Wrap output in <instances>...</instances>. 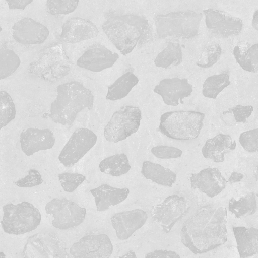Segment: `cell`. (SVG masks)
<instances>
[{
  "label": "cell",
  "instance_id": "cell-1",
  "mask_svg": "<svg viewBox=\"0 0 258 258\" xmlns=\"http://www.w3.org/2000/svg\"><path fill=\"white\" fill-rule=\"evenodd\" d=\"M227 223L226 208H204L184 223L181 241L195 254L206 253L227 241Z\"/></svg>",
  "mask_w": 258,
  "mask_h": 258
},
{
  "label": "cell",
  "instance_id": "cell-2",
  "mask_svg": "<svg viewBox=\"0 0 258 258\" xmlns=\"http://www.w3.org/2000/svg\"><path fill=\"white\" fill-rule=\"evenodd\" d=\"M56 99L51 104L49 117L56 123L71 125L77 114L85 108L91 109L94 96L82 84L72 81L57 87Z\"/></svg>",
  "mask_w": 258,
  "mask_h": 258
},
{
  "label": "cell",
  "instance_id": "cell-3",
  "mask_svg": "<svg viewBox=\"0 0 258 258\" xmlns=\"http://www.w3.org/2000/svg\"><path fill=\"white\" fill-rule=\"evenodd\" d=\"M149 27L145 18L133 14L110 17L102 25L108 38L123 55L131 53L145 38Z\"/></svg>",
  "mask_w": 258,
  "mask_h": 258
},
{
  "label": "cell",
  "instance_id": "cell-4",
  "mask_svg": "<svg viewBox=\"0 0 258 258\" xmlns=\"http://www.w3.org/2000/svg\"><path fill=\"white\" fill-rule=\"evenodd\" d=\"M204 113L194 111H175L161 115L159 130L167 137L187 140L198 137L203 126Z\"/></svg>",
  "mask_w": 258,
  "mask_h": 258
},
{
  "label": "cell",
  "instance_id": "cell-5",
  "mask_svg": "<svg viewBox=\"0 0 258 258\" xmlns=\"http://www.w3.org/2000/svg\"><path fill=\"white\" fill-rule=\"evenodd\" d=\"M201 13L192 11L171 12L155 17L156 31L159 38L190 39L199 32Z\"/></svg>",
  "mask_w": 258,
  "mask_h": 258
},
{
  "label": "cell",
  "instance_id": "cell-6",
  "mask_svg": "<svg viewBox=\"0 0 258 258\" xmlns=\"http://www.w3.org/2000/svg\"><path fill=\"white\" fill-rule=\"evenodd\" d=\"M2 228L8 234H23L36 229L39 225L41 216L39 210L27 202L3 206Z\"/></svg>",
  "mask_w": 258,
  "mask_h": 258
},
{
  "label": "cell",
  "instance_id": "cell-7",
  "mask_svg": "<svg viewBox=\"0 0 258 258\" xmlns=\"http://www.w3.org/2000/svg\"><path fill=\"white\" fill-rule=\"evenodd\" d=\"M141 119L142 112L138 107L121 106L113 113L104 127L103 134L105 139L115 143L126 139L137 132Z\"/></svg>",
  "mask_w": 258,
  "mask_h": 258
},
{
  "label": "cell",
  "instance_id": "cell-8",
  "mask_svg": "<svg viewBox=\"0 0 258 258\" xmlns=\"http://www.w3.org/2000/svg\"><path fill=\"white\" fill-rule=\"evenodd\" d=\"M45 210L47 214L52 215V226L61 230L79 225L86 215L85 208L66 198L52 199L46 204Z\"/></svg>",
  "mask_w": 258,
  "mask_h": 258
},
{
  "label": "cell",
  "instance_id": "cell-9",
  "mask_svg": "<svg viewBox=\"0 0 258 258\" xmlns=\"http://www.w3.org/2000/svg\"><path fill=\"white\" fill-rule=\"evenodd\" d=\"M97 137L91 130L80 127L76 130L61 150L58 160L66 167L77 163L96 144Z\"/></svg>",
  "mask_w": 258,
  "mask_h": 258
},
{
  "label": "cell",
  "instance_id": "cell-10",
  "mask_svg": "<svg viewBox=\"0 0 258 258\" xmlns=\"http://www.w3.org/2000/svg\"><path fill=\"white\" fill-rule=\"evenodd\" d=\"M188 209L183 197L173 195L167 197L161 204L152 206L150 212L153 220L168 233Z\"/></svg>",
  "mask_w": 258,
  "mask_h": 258
},
{
  "label": "cell",
  "instance_id": "cell-11",
  "mask_svg": "<svg viewBox=\"0 0 258 258\" xmlns=\"http://www.w3.org/2000/svg\"><path fill=\"white\" fill-rule=\"evenodd\" d=\"M112 252L111 241L105 234L85 236L70 249L73 258H109Z\"/></svg>",
  "mask_w": 258,
  "mask_h": 258
},
{
  "label": "cell",
  "instance_id": "cell-12",
  "mask_svg": "<svg viewBox=\"0 0 258 258\" xmlns=\"http://www.w3.org/2000/svg\"><path fill=\"white\" fill-rule=\"evenodd\" d=\"M209 31L218 37L227 38L238 35L242 30L241 19L227 12L209 8L203 11Z\"/></svg>",
  "mask_w": 258,
  "mask_h": 258
},
{
  "label": "cell",
  "instance_id": "cell-13",
  "mask_svg": "<svg viewBox=\"0 0 258 258\" xmlns=\"http://www.w3.org/2000/svg\"><path fill=\"white\" fill-rule=\"evenodd\" d=\"M41 65L42 77L50 81L65 77L71 69V63L60 44L52 47L44 55Z\"/></svg>",
  "mask_w": 258,
  "mask_h": 258
},
{
  "label": "cell",
  "instance_id": "cell-14",
  "mask_svg": "<svg viewBox=\"0 0 258 258\" xmlns=\"http://www.w3.org/2000/svg\"><path fill=\"white\" fill-rule=\"evenodd\" d=\"M118 58L117 53L102 44H95L84 52L77 60V64L83 69L98 72L111 67Z\"/></svg>",
  "mask_w": 258,
  "mask_h": 258
},
{
  "label": "cell",
  "instance_id": "cell-15",
  "mask_svg": "<svg viewBox=\"0 0 258 258\" xmlns=\"http://www.w3.org/2000/svg\"><path fill=\"white\" fill-rule=\"evenodd\" d=\"M23 251L24 258H58V244L52 233H37L30 236Z\"/></svg>",
  "mask_w": 258,
  "mask_h": 258
},
{
  "label": "cell",
  "instance_id": "cell-16",
  "mask_svg": "<svg viewBox=\"0 0 258 258\" xmlns=\"http://www.w3.org/2000/svg\"><path fill=\"white\" fill-rule=\"evenodd\" d=\"M12 36L23 44H39L43 43L49 34L48 28L30 18H23L12 27Z\"/></svg>",
  "mask_w": 258,
  "mask_h": 258
},
{
  "label": "cell",
  "instance_id": "cell-17",
  "mask_svg": "<svg viewBox=\"0 0 258 258\" xmlns=\"http://www.w3.org/2000/svg\"><path fill=\"white\" fill-rule=\"evenodd\" d=\"M147 218V214L144 211L137 209L114 214L111 218V222L117 238L123 240L141 228Z\"/></svg>",
  "mask_w": 258,
  "mask_h": 258
},
{
  "label": "cell",
  "instance_id": "cell-18",
  "mask_svg": "<svg viewBox=\"0 0 258 258\" xmlns=\"http://www.w3.org/2000/svg\"><path fill=\"white\" fill-rule=\"evenodd\" d=\"M192 91V86L187 79L177 77L163 79L154 89L164 102L170 106L178 105L179 101L183 103L182 100L190 96Z\"/></svg>",
  "mask_w": 258,
  "mask_h": 258
},
{
  "label": "cell",
  "instance_id": "cell-19",
  "mask_svg": "<svg viewBox=\"0 0 258 258\" xmlns=\"http://www.w3.org/2000/svg\"><path fill=\"white\" fill-rule=\"evenodd\" d=\"M190 181L192 188L199 189L210 198L219 194L227 182L218 168L210 167L192 174Z\"/></svg>",
  "mask_w": 258,
  "mask_h": 258
},
{
  "label": "cell",
  "instance_id": "cell-20",
  "mask_svg": "<svg viewBox=\"0 0 258 258\" xmlns=\"http://www.w3.org/2000/svg\"><path fill=\"white\" fill-rule=\"evenodd\" d=\"M55 141L53 133L48 128H28L23 130L20 137L22 150L28 156L52 148Z\"/></svg>",
  "mask_w": 258,
  "mask_h": 258
},
{
  "label": "cell",
  "instance_id": "cell-21",
  "mask_svg": "<svg viewBox=\"0 0 258 258\" xmlns=\"http://www.w3.org/2000/svg\"><path fill=\"white\" fill-rule=\"evenodd\" d=\"M99 31L89 19L73 17L67 20L62 26L61 39L67 43H77L96 37Z\"/></svg>",
  "mask_w": 258,
  "mask_h": 258
},
{
  "label": "cell",
  "instance_id": "cell-22",
  "mask_svg": "<svg viewBox=\"0 0 258 258\" xmlns=\"http://www.w3.org/2000/svg\"><path fill=\"white\" fill-rule=\"evenodd\" d=\"M94 198L98 211H104L110 206H114L124 201L128 197L127 188H119L103 184L90 190Z\"/></svg>",
  "mask_w": 258,
  "mask_h": 258
},
{
  "label": "cell",
  "instance_id": "cell-23",
  "mask_svg": "<svg viewBox=\"0 0 258 258\" xmlns=\"http://www.w3.org/2000/svg\"><path fill=\"white\" fill-rule=\"evenodd\" d=\"M236 146V141L232 142L230 136L220 134L206 141L202 153L204 158L221 163L224 161V154L235 150Z\"/></svg>",
  "mask_w": 258,
  "mask_h": 258
},
{
  "label": "cell",
  "instance_id": "cell-24",
  "mask_svg": "<svg viewBox=\"0 0 258 258\" xmlns=\"http://www.w3.org/2000/svg\"><path fill=\"white\" fill-rule=\"evenodd\" d=\"M233 231L240 258L253 256L258 252V229L253 227H233Z\"/></svg>",
  "mask_w": 258,
  "mask_h": 258
},
{
  "label": "cell",
  "instance_id": "cell-25",
  "mask_svg": "<svg viewBox=\"0 0 258 258\" xmlns=\"http://www.w3.org/2000/svg\"><path fill=\"white\" fill-rule=\"evenodd\" d=\"M141 173L146 179L170 187L176 180L177 175L173 171L159 164L149 161L143 163Z\"/></svg>",
  "mask_w": 258,
  "mask_h": 258
},
{
  "label": "cell",
  "instance_id": "cell-26",
  "mask_svg": "<svg viewBox=\"0 0 258 258\" xmlns=\"http://www.w3.org/2000/svg\"><path fill=\"white\" fill-rule=\"evenodd\" d=\"M138 82V78L133 73H125L108 87L106 99L115 101L124 98Z\"/></svg>",
  "mask_w": 258,
  "mask_h": 258
},
{
  "label": "cell",
  "instance_id": "cell-27",
  "mask_svg": "<svg viewBox=\"0 0 258 258\" xmlns=\"http://www.w3.org/2000/svg\"><path fill=\"white\" fill-rule=\"evenodd\" d=\"M234 56L244 70L256 73L258 71V44L250 47L237 45L233 49Z\"/></svg>",
  "mask_w": 258,
  "mask_h": 258
},
{
  "label": "cell",
  "instance_id": "cell-28",
  "mask_svg": "<svg viewBox=\"0 0 258 258\" xmlns=\"http://www.w3.org/2000/svg\"><path fill=\"white\" fill-rule=\"evenodd\" d=\"M100 171L112 176H119L127 173L131 168L127 156L117 154L103 159L99 164Z\"/></svg>",
  "mask_w": 258,
  "mask_h": 258
},
{
  "label": "cell",
  "instance_id": "cell-29",
  "mask_svg": "<svg viewBox=\"0 0 258 258\" xmlns=\"http://www.w3.org/2000/svg\"><path fill=\"white\" fill-rule=\"evenodd\" d=\"M181 48L178 43L169 42L154 60L155 66L159 68L170 69L179 65L182 62Z\"/></svg>",
  "mask_w": 258,
  "mask_h": 258
},
{
  "label": "cell",
  "instance_id": "cell-30",
  "mask_svg": "<svg viewBox=\"0 0 258 258\" xmlns=\"http://www.w3.org/2000/svg\"><path fill=\"white\" fill-rule=\"evenodd\" d=\"M228 208L229 210L238 218L254 214L257 210L255 194L250 192L238 201L234 198H231L229 200Z\"/></svg>",
  "mask_w": 258,
  "mask_h": 258
},
{
  "label": "cell",
  "instance_id": "cell-31",
  "mask_svg": "<svg viewBox=\"0 0 258 258\" xmlns=\"http://www.w3.org/2000/svg\"><path fill=\"white\" fill-rule=\"evenodd\" d=\"M230 85L229 76L227 74L214 75L209 77L204 81L202 94L205 97L216 99L218 95Z\"/></svg>",
  "mask_w": 258,
  "mask_h": 258
},
{
  "label": "cell",
  "instance_id": "cell-32",
  "mask_svg": "<svg viewBox=\"0 0 258 258\" xmlns=\"http://www.w3.org/2000/svg\"><path fill=\"white\" fill-rule=\"evenodd\" d=\"M21 60L15 52L8 48L0 50V80L5 79L18 68Z\"/></svg>",
  "mask_w": 258,
  "mask_h": 258
},
{
  "label": "cell",
  "instance_id": "cell-33",
  "mask_svg": "<svg viewBox=\"0 0 258 258\" xmlns=\"http://www.w3.org/2000/svg\"><path fill=\"white\" fill-rule=\"evenodd\" d=\"M16 114L11 96L7 92L0 91V130L15 118Z\"/></svg>",
  "mask_w": 258,
  "mask_h": 258
},
{
  "label": "cell",
  "instance_id": "cell-34",
  "mask_svg": "<svg viewBox=\"0 0 258 258\" xmlns=\"http://www.w3.org/2000/svg\"><path fill=\"white\" fill-rule=\"evenodd\" d=\"M221 54L222 49L219 44L209 45L204 48L196 64L202 68H210L217 62Z\"/></svg>",
  "mask_w": 258,
  "mask_h": 258
},
{
  "label": "cell",
  "instance_id": "cell-35",
  "mask_svg": "<svg viewBox=\"0 0 258 258\" xmlns=\"http://www.w3.org/2000/svg\"><path fill=\"white\" fill-rule=\"evenodd\" d=\"M79 2L75 0H49L46 1V10L53 15L68 14L75 10Z\"/></svg>",
  "mask_w": 258,
  "mask_h": 258
},
{
  "label": "cell",
  "instance_id": "cell-36",
  "mask_svg": "<svg viewBox=\"0 0 258 258\" xmlns=\"http://www.w3.org/2000/svg\"><path fill=\"white\" fill-rule=\"evenodd\" d=\"M58 178L63 189L68 192L74 191L86 180L84 175L78 173H60Z\"/></svg>",
  "mask_w": 258,
  "mask_h": 258
},
{
  "label": "cell",
  "instance_id": "cell-37",
  "mask_svg": "<svg viewBox=\"0 0 258 258\" xmlns=\"http://www.w3.org/2000/svg\"><path fill=\"white\" fill-rule=\"evenodd\" d=\"M239 141L244 150L249 152H255L258 149V128L242 133Z\"/></svg>",
  "mask_w": 258,
  "mask_h": 258
},
{
  "label": "cell",
  "instance_id": "cell-38",
  "mask_svg": "<svg viewBox=\"0 0 258 258\" xmlns=\"http://www.w3.org/2000/svg\"><path fill=\"white\" fill-rule=\"evenodd\" d=\"M151 151L155 157L160 159L179 158L182 154V151L177 148L163 145L154 147Z\"/></svg>",
  "mask_w": 258,
  "mask_h": 258
},
{
  "label": "cell",
  "instance_id": "cell-39",
  "mask_svg": "<svg viewBox=\"0 0 258 258\" xmlns=\"http://www.w3.org/2000/svg\"><path fill=\"white\" fill-rule=\"evenodd\" d=\"M253 110V108L251 105L244 106L239 104L224 111L223 114L232 112L236 122L245 123Z\"/></svg>",
  "mask_w": 258,
  "mask_h": 258
},
{
  "label": "cell",
  "instance_id": "cell-40",
  "mask_svg": "<svg viewBox=\"0 0 258 258\" xmlns=\"http://www.w3.org/2000/svg\"><path fill=\"white\" fill-rule=\"evenodd\" d=\"M42 182L43 179L40 173L36 170L31 169L29 171L28 174L17 180L16 184L20 187H31L38 186Z\"/></svg>",
  "mask_w": 258,
  "mask_h": 258
},
{
  "label": "cell",
  "instance_id": "cell-41",
  "mask_svg": "<svg viewBox=\"0 0 258 258\" xmlns=\"http://www.w3.org/2000/svg\"><path fill=\"white\" fill-rule=\"evenodd\" d=\"M145 258H180V256L172 250L160 249L147 253Z\"/></svg>",
  "mask_w": 258,
  "mask_h": 258
},
{
  "label": "cell",
  "instance_id": "cell-42",
  "mask_svg": "<svg viewBox=\"0 0 258 258\" xmlns=\"http://www.w3.org/2000/svg\"><path fill=\"white\" fill-rule=\"evenodd\" d=\"M9 8L11 9H22L24 10L25 7L33 2L29 0H7Z\"/></svg>",
  "mask_w": 258,
  "mask_h": 258
},
{
  "label": "cell",
  "instance_id": "cell-43",
  "mask_svg": "<svg viewBox=\"0 0 258 258\" xmlns=\"http://www.w3.org/2000/svg\"><path fill=\"white\" fill-rule=\"evenodd\" d=\"M243 177V175L242 174L238 173L236 171H233L231 173L228 179V182H229L230 183L239 182L242 179Z\"/></svg>",
  "mask_w": 258,
  "mask_h": 258
},
{
  "label": "cell",
  "instance_id": "cell-44",
  "mask_svg": "<svg viewBox=\"0 0 258 258\" xmlns=\"http://www.w3.org/2000/svg\"><path fill=\"white\" fill-rule=\"evenodd\" d=\"M252 26L256 30L258 29V14H257V10H256L253 15V20H252Z\"/></svg>",
  "mask_w": 258,
  "mask_h": 258
},
{
  "label": "cell",
  "instance_id": "cell-45",
  "mask_svg": "<svg viewBox=\"0 0 258 258\" xmlns=\"http://www.w3.org/2000/svg\"><path fill=\"white\" fill-rule=\"evenodd\" d=\"M118 258H137V256L134 251L130 250L127 253L119 256Z\"/></svg>",
  "mask_w": 258,
  "mask_h": 258
},
{
  "label": "cell",
  "instance_id": "cell-46",
  "mask_svg": "<svg viewBox=\"0 0 258 258\" xmlns=\"http://www.w3.org/2000/svg\"><path fill=\"white\" fill-rule=\"evenodd\" d=\"M0 258H6V255L3 252L0 251Z\"/></svg>",
  "mask_w": 258,
  "mask_h": 258
},
{
  "label": "cell",
  "instance_id": "cell-47",
  "mask_svg": "<svg viewBox=\"0 0 258 258\" xmlns=\"http://www.w3.org/2000/svg\"><path fill=\"white\" fill-rule=\"evenodd\" d=\"M2 28L1 27V25H0V32L2 31Z\"/></svg>",
  "mask_w": 258,
  "mask_h": 258
}]
</instances>
